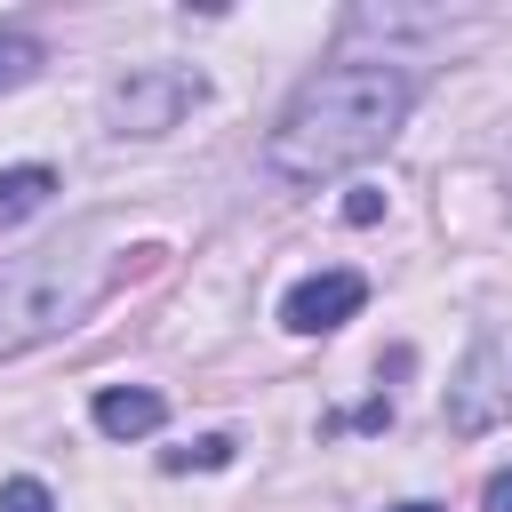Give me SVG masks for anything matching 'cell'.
<instances>
[{
  "label": "cell",
  "instance_id": "1",
  "mask_svg": "<svg viewBox=\"0 0 512 512\" xmlns=\"http://www.w3.org/2000/svg\"><path fill=\"white\" fill-rule=\"evenodd\" d=\"M408 72L400 64H328L296 88V104L280 112V128L264 136V168L280 184H328L360 160H376L392 144V128L408 120Z\"/></svg>",
  "mask_w": 512,
  "mask_h": 512
},
{
  "label": "cell",
  "instance_id": "2",
  "mask_svg": "<svg viewBox=\"0 0 512 512\" xmlns=\"http://www.w3.org/2000/svg\"><path fill=\"white\" fill-rule=\"evenodd\" d=\"M120 272H128V256L112 248V224H80L64 240L0 256V360L24 352V344H48L64 328H80L120 288Z\"/></svg>",
  "mask_w": 512,
  "mask_h": 512
},
{
  "label": "cell",
  "instance_id": "3",
  "mask_svg": "<svg viewBox=\"0 0 512 512\" xmlns=\"http://www.w3.org/2000/svg\"><path fill=\"white\" fill-rule=\"evenodd\" d=\"M200 96H208L200 72H184V64H136L128 80H112V128L120 136H168Z\"/></svg>",
  "mask_w": 512,
  "mask_h": 512
},
{
  "label": "cell",
  "instance_id": "4",
  "mask_svg": "<svg viewBox=\"0 0 512 512\" xmlns=\"http://www.w3.org/2000/svg\"><path fill=\"white\" fill-rule=\"evenodd\" d=\"M496 416H512V344H480L464 360V376L448 384V432H488Z\"/></svg>",
  "mask_w": 512,
  "mask_h": 512
},
{
  "label": "cell",
  "instance_id": "5",
  "mask_svg": "<svg viewBox=\"0 0 512 512\" xmlns=\"http://www.w3.org/2000/svg\"><path fill=\"white\" fill-rule=\"evenodd\" d=\"M360 304H368V280H360V272H312V280L288 288L280 320H288L296 336H320V328H344Z\"/></svg>",
  "mask_w": 512,
  "mask_h": 512
},
{
  "label": "cell",
  "instance_id": "6",
  "mask_svg": "<svg viewBox=\"0 0 512 512\" xmlns=\"http://www.w3.org/2000/svg\"><path fill=\"white\" fill-rule=\"evenodd\" d=\"M160 416H168V400L144 392V384L96 392V432H104V440H144V432H160Z\"/></svg>",
  "mask_w": 512,
  "mask_h": 512
},
{
  "label": "cell",
  "instance_id": "7",
  "mask_svg": "<svg viewBox=\"0 0 512 512\" xmlns=\"http://www.w3.org/2000/svg\"><path fill=\"white\" fill-rule=\"evenodd\" d=\"M56 200V168H0V232Z\"/></svg>",
  "mask_w": 512,
  "mask_h": 512
},
{
  "label": "cell",
  "instance_id": "8",
  "mask_svg": "<svg viewBox=\"0 0 512 512\" xmlns=\"http://www.w3.org/2000/svg\"><path fill=\"white\" fill-rule=\"evenodd\" d=\"M40 72V40L32 32H0V88H24Z\"/></svg>",
  "mask_w": 512,
  "mask_h": 512
},
{
  "label": "cell",
  "instance_id": "9",
  "mask_svg": "<svg viewBox=\"0 0 512 512\" xmlns=\"http://www.w3.org/2000/svg\"><path fill=\"white\" fill-rule=\"evenodd\" d=\"M216 472V464H232V440L224 432H208V440H192V448H168V472Z\"/></svg>",
  "mask_w": 512,
  "mask_h": 512
},
{
  "label": "cell",
  "instance_id": "10",
  "mask_svg": "<svg viewBox=\"0 0 512 512\" xmlns=\"http://www.w3.org/2000/svg\"><path fill=\"white\" fill-rule=\"evenodd\" d=\"M0 512H56V496H48L40 480H8V488H0Z\"/></svg>",
  "mask_w": 512,
  "mask_h": 512
},
{
  "label": "cell",
  "instance_id": "11",
  "mask_svg": "<svg viewBox=\"0 0 512 512\" xmlns=\"http://www.w3.org/2000/svg\"><path fill=\"white\" fill-rule=\"evenodd\" d=\"M344 216H352V224H376V216H384V192H352Z\"/></svg>",
  "mask_w": 512,
  "mask_h": 512
},
{
  "label": "cell",
  "instance_id": "12",
  "mask_svg": "<svg viewBox=\"0 0 512 512\" xmlns=\"http://www.w3.org/2000/svg\"><path fill=\"white\" fill-rule=\"evenodd\" d=\"M488 512H512V472H496V480H488Z\"/></svg>",
  "mask_w": 512,
  "mask_h": 512
},
{
  "label": "cell",
  "instance_id": "13",
  "mask_svg": "<svg viewBox=\"0 0 512 512\" xmlns=\"http://www.w3.org/2000/svg\"><path fill=\"white\" fill-rule=\"evenodd\" d=\"M400 512H440V504H400Z\"/></svg>",
  "mask_w": 512,
  "mask_h": 512
}]
</instances>
